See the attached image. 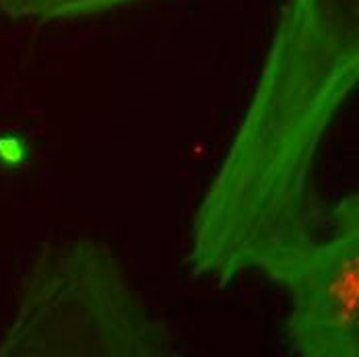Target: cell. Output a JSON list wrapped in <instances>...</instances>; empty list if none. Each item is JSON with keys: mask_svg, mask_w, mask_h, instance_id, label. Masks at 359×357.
Here are the masks:
<instances>
[{"mask_svg": "<svg viewBox=\"0 0 359 357\" xmlns=\"http://www.w3.org/2000/svg\"><path fill=\"white\" fill-rule=\"evenodd\" d=\"M359 81V0H289L252 102L192 219L194 279L229 285L323 234L316 163Z\"/></svg>", "mask_w": 359, "mask_h": 357, "instance_id": "cell-1", "label": "cell"}, {"mask_svg": "<svg viewBox=\"0 0 359 357\" xmlns=\"http://www.w3.org/2000/svg\"><path fill=\"white\" fill-rule=\"evenodd\" d=\"M174 356L170 326L149 314L111 250L83 238L41 250L0 343V357Z\"/></svg>", "mask_w": 359, "mask_h": 357, "instance_id": "cell-2", "label": "cell"}, {"mask_svg": "<svg viewBox=\"0 0 359 357\" xmlns=\"http://www.w3.org/2000/svg\"><path fill=\"white\" fill-rule=\"evenodd\" d=\"M254 273L291 297L287 341L293 356H359L358 192L328 209L323 234L264 254Z\"/></svg>", "mask_w": 359, "mask_h": 357, "instance_id": "cell-3", "label": "cell"}, {"mask_svg": "<svg viewBox=\"0 0 359 357\" xmlns=\"http://www.w3.org/2000/svg\"><path fill=\"white\" fill-rule=\"evenodd\" d=\"M141 0H0V8L13 19H81L104 15Z\"/></svg>", "mask_w": 359, "mask_h": 357, "instance_id": "cell-4", "label": "cell"}, {"mask_svg": "<svg viewBox=\"0 0 359 357\" xmlns=\"http://www.w3.org/2000/svg\"><path fill=\"white\" fill-rule=\"evenodd\" d=\"M29 144L25 143L23 137H17L13 133L0 135V168L13 170L21 168L27 161Z\"/></svg>", "mask_w": 359, "mask_h": 357, "instance_id": "cell-5", "label": "cell"}]
</instances>
